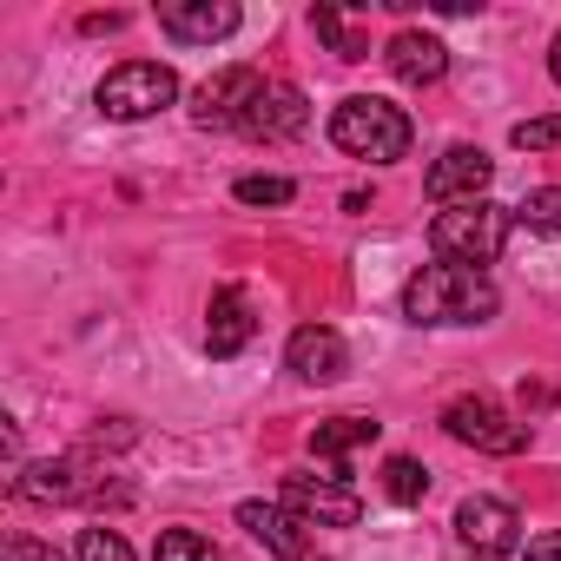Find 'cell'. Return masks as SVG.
<instances>
[{"mask_svg":"<svg viewBox=\"0 0 561 561\" xmlns=\"http://www.w3.org/2000/svg\"><path fill=\"white\" fill-rule=\"evenodd\" d=\"M502 311V291L489 285V271H462V264H423L403 285V318L449 331V324H489Z\"/></svg>","mask_w":561,"mask_h":561,"instance_id":"cell-1","label":"cell"},{"mask_svg":"<svg viewBox=\"0 0 561 561\" xmlns=\"http://www.w3.org/2000/svg\"><path fill=\"white\" fill-rule=\"evenodd\" d=\"M508 231H515V211H508V205H495V198H469V205H449V211L430 218V251H436V264L489 271V264L502 257Z\"/></svg>","mask_w":561,"mask_h":561,"instance_id":"cell-2","label":"cell"},{"mask_svg":"<svg viewBox=\"0 0 561 561\" xmlns=\"http://www.w3.org/2000/svg\"><path fill=\"white\" fill-rule=\"evenodd\" d=\"M410 139H416L410 113H403V106H390V100H377V93H351V100L331 113V146H337V152H351V159L390 165V159H403V152H410Z\"/></svg>","mask_w":561,"mask_h":561,"instance_id":"cell-3","label":"cell"},{"mask_svg":"<svg viewBox=\"0 0 561 561\" xmlns=\"http://www.w3.org/2000/svg\"><path fill=\"white\" fill-rule=\"evenodd\" d=\"M172 100H179V73H172L165 60H119V67L100 80V93H93V106H100L106 119H119V126L152 119V113H165Z\"/></svg>","mask_w":561,"mask_h":561,"instance_id":"cell-4","label":"cell"},{"mask_svg":"<svg viewBox=\"0 0 561 561\" xmlns=\"http://www.w3.org/2000/svg\"><path fill=\"white\" fill-rule=\"evenodd\" d=\"M8 489H14V502L67 508V502H100V495H106V476H100L87 456H47V462H21Z\"/></svg>","mask_w":561,"mask_h":561,"instance_id":"cell-5","label":"cell"},{"mask_svg":"<svg viewBox=\"0 0 561 561\" xmlns=\"http://www.w3.org/2000/svg\"><path fill=\"white\" fill-rule=\"evenodd\" d=\"M443 430L462 449H482V456H522L528 449V423H515L495 397H456V403H443Z\"/></svg>","mask_w":561,"mask_h":561,"instance_id":"cell-6","label":"cell"},{"mask_svg":"<svg viewBox=\"0 0 561 561\" xmlns=\"http://www.w3.org/2000/svg\"><path fill=\"white\" fill-rule=\"evenodd\" d=\"M456 541L476 561L522 554V515H515V502H502V495H462L456 502Z\"/></svg>","mask_w":561,"mask_h":561,"instance_id":"cell-7","label":"cell"},{"mask_svg":"<svg viewBox=\"0 0 561 561\" xmlns=\"http://www.w3.org/2000/svg\"><path fill=\"white\" fill-rule=\"evenodd\" d=\"M238 133L264 139V146L305 139V133H311V100H305L291 80H264V93L251 100V113H244V126H238Z\"/></svg>","mask_w":561,"mask_h":561,"instance_id":"cell-8","label":"cell"},{"mask_svg":"<svg viewBox=\"0 0 561 561\" xmlns=\"http://www.w3.org/2000/svg\"><path fill=\"white\" fill-rule=\"evenodd\" d=\"M285 502L298 522H311V528H357L364 522V502L344 489V482H318V476H285Z\"/></svg>","mask_w":561,"mask_h":561,"instance_id":"cell-9","label":"cell"},{"mask_svg":"<svg viewBox=\"0 0 561 561\" xmlns=\"http://www.w3.org/2000/svg\"><path fill=\"white\" fill-rule=\"evenodd\" d=\"M489 179H495V159L482 152V146H449L430 172H423V192L449 211V205H469V198H482L489 192Z\"/></svg>","mask_w":561,"mask_h":561,"instance_id":"cell-10","label":"cell"},{"mask_svg":"<svg viewBox=\"0 0 561 561\" xmlns=\"http://www.w3.org/2000/svg\"><path fill=\"white\" fill-rule=\"evenodd\" d=\"M244 27V14L231 0H165L159 8V34H172L179 47H211V41H231Z\"/></svg>","mask_w":561,"mask_h":561,"instance_id":"cell-11","label":"cell"},{"mask_svg":"<svg viewBox=\"0 0 561 561\" xmlns=\"http://www.w3.org/2000/svg\"><path fill=\"white\" fill-rule=\"evenodd\" d=\"M257 93H264V73L257 67H225V73H211L192 93V119L198 126H244V113H251Z\"/></svg>","mask_w":561,"mask_h":561,"instance_id":"cell-12","label":"cell"},{"mask_svg":"<svg viewBox=\"0 0 561 561\" xmlns=\"http://www.w3.org/2000/svg\"><path fill=\"white\" fill-rule=\"evenodd\" d=\"M285 370H291L298 383H337V377L351 370V344H344L331 324H305V331H291V344H285Z\"/></svg>","mask_w":561,"mask_h":561,"instance_id":"cell-13","label":"cell"},{"mask_svg":"<svg viewBox=\"0 0 561 561\" xmlns=\"http://www.w3.org/2000/svg\"><path fill=\"white\" fill-rule=\"evenodd\" d=\"M238 528L251 541H264L277 561H318L311 541H305V522L285 508V502H238Z\"/></svg>","mask_w":561,"mask_h":561,"instance_id":"cell-14","label":"cell"},{"mask_svg":"<svg viewBox=\"0 0 561 561\" xmlns=\"http://www.w3.org/2000/svg\"><path fill=\"white\" fill-rule=\"evenodd\" d=\"M383 67H390L403 87H436V80L449 73V47H443L436 34H423V27H403V34H390Z\"/></svg>","mask_w":561,"mask_h":561,"instance_id":"cell-15","label":"cell"},{"mask_svg":"<svg viewBox=\"0 0 561 561\" xmlns=\"http://www.w3.org/2000/svg\"><path fill=\"white\" fill-rule=\"evenodd\" d=\"M251 331H257V318H251V298H244L238 285H225V291L211 298V318H205V351L225 364V357H238V351L251 344Z\"/></svg>","mask_w":561,"mask_h":561,"instance_id":"cell-16","label":"cell"},{"mask_svg":"<svg viewBox=\"0 0 561 561\" xmlns=\"http://www.w3.org/2000/svg\"><path fill=\"white\" fill-rule=\"evenodd\" d=\"M377 436H383L377 416H331V423H318V430H311V456L331 462L324 482H351V476H344V456H351V449H370Z\"/></svg>","mask_w":561,"mask_h":561,"instance_id":"cell-17","label":"cell"},{"mask_svg":"<svg viewBox=\"0 0 561 561\" xmlns=\"http://www.w3.org/2000/svg\"><path fill=\"white\" fill-rule=\"evenodd\" d=\"M311 27H318V41H324L337 60H370V34H364L344 8H318V14H311Z\"/></svg>","mask_w":561,"mask_h":561,"instance_id":"cell-18","label":"cell"},{"mask_svg":"<svg viewBox=\"0 0 561 561\" xmlns=\"http://www.w3.org/2000/svg\"><path fill=\"white\" fill-rule=\"evenodd\" d=\"M383 489H390V502L416 508V502L430 495V469H423L416 456H390V462H383Z\"/></svg>","mask_w":561,"mask_h":561,"instance_id":"cell-19","label":"cell"},{"mask_svg":"<svg viewBox=\"0 0 561 561\" xmlns=\"http://www.w3.org/2000/svg\"><path fill=\"white\" fill-rule=\"evenodd\" d=\"M515 218H522L528 231H541V238H561V185H541V192H528V198L515 205Z\"/></svg>","mask_w":561,"mask_h":561,"instance_id":"cell-20","label":"cell"},{"mask_svg":"<svg viewBox=\"0 0 561 561\" xmlns=\"http://www.w3.org/2000/svg\"><path fill=\"white\" fill-rule=\"evenodd\" d=\"M231 198H238V205H291L298 185H291V179H277V172H251V179L231 185Z\"/></svg>","mask_w":561,"mask_h":561,"instance_id":"cell-21","label":"cell"},{"mask_svg":"<svg viewBox=\"0 0 561 561\" xmlns=\"http://www.w3.org/2000/svg\"><path fill=\"white\" fill-rule=\"evenodd\" d=\"M73 561H139V554L126 548V535H119V528H80Z\"/></svg>","mask_w":561,"mask_h":561,"instance_id":"cell-22","label":"cell"},{"mask_svg":"<svg viewBox=\"0 0 561 561\" xmlns=\"http://www.w3.org/2000/svg\"><path fill=\"white\" fill-rule=\"evenodd\" d=\"M159 561H218V548L198 528H165L159 535Z\"/></svg>","mask_w":561,"mask_h":561,"instance_id":"cell-23","label":"cell"},{"mask_svg":"<svg viewBox=\"0 0 561 561\" xmlns=\"http://www.w3.org/2000/svg\"><path fill=\"white\" fill-rule=\"evenodd\" d=\"M508 146H515V152H554V146H561V113H541V119H522V126L508 133Z\"/></svg>","mask_w":561,"mask_h":561,"instance_id":"cell-24","label":"cell"},{"mask_svg":"<svg viewBox=\"0 0 561 561\" xmlns=\"http://www.w3.org/2000/svg\"><path fill=\"white\" fill-rule=\"evenodd\" d=\"M0 561H67L54 541H41V535H27V528H14L8 541H0Z\"/></svg>","mask_w":561,"mask_h":561,"instance_id":"cell-25","label":"cell"},{"mask_svg":"<svg viewBox=\"0 0 561 561\" xmlns=\"http://www.w3.org/2000/svg\"><path fill=\"white\" fill-rule=\"evenodd\" d=\"M522 561H561V528H548V535H535V541L522 548Z\"/></svg>","mask_w":561,"mask_h":561,"instance_id":"cell-26","label":"cell"},{"mask_svg":"<svg viewBox=\"0 0 561 561\" xmlns=\"http://www.w3.org/2000/svg\"><path fill=\"white\" fill-rule=\"evenodd\" d=\"M80 27H87V34H119V27H126V14H87Z\"/></svg>","mask_w":561,"mask_h":561,"instance_id":"cell-27","label":"cell"},{"mask_svg":"<svg viewBox=\"0 0 561 561\" xmlns=\"http://www.w3.org/2000/svg\"><path fill=\"white\" fill-rule=\"evenodd\" d=\"M548 80H554V87H561V34H554V41H548Z\"/></svg>","mask_w":561,"mask_h":561,"instance_id":"cell-28","label":"cell"}]
</instances>
